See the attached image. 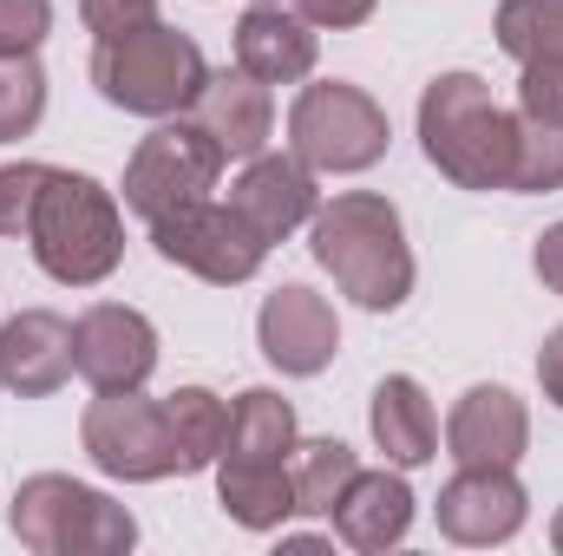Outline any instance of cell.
Listing matches in <instances>:
<instances>
[{"mask_svg": "<svg viewBox=\"0 0 563 556\" xmlns=\"http://www.w3.org/2000/svg\"><path fill=\"white\" fill-rule=\"evenodd\" d=\"M308 249L334 276V288L367 314H394L413 294V249L400 210L380 190H341L334 203H321L308 223Z\"/></svg>", "mask_w": 563, "mask_h": 556, "instance_id": "obj_1", "label": "cell"}, {"mask_svg": "<svg viewBox=\"0 0 563 556\" xmlns=\"http://www.w3.org/2000/svg\"><path fill=\"white\" fill-rule=\"evenodd\" d=\"M426 164L459 190H511L518 157V112L492 99L478 73H439L420 92Z\"/></svg>", "mask_w": 563, "mask_h": 556, "instance_id": "obj_2", "label": "cell"}, {"mask_svg": "<svg viewBox=\"0 0 563 556\" xmlns=\"http://www.w3.org/2000/svg\"><path fill=\"white\" fill-rule=\"evenodd\" d=\"M26 249L33 263L66 288H99L125 263V216L119 197L86 177V170H46V190L33 203L26 223Z\"/></svg>", "mask_w": 563, "mask_h": 556, "instance_id": "obj_3", "label": "cell"}, {"mask_svg": "<svg viewBox=\"0 0 563 556\" xmlns=\"http://www.w3.org/2000/svg\"><path fill=\"white\" fill-rule=\"evenodd\" d=\"M203 79H210L203 46L164 20H144L119 40H99V53H92L99 99L132 112V119H184L197 105Z\"/></svg>", "mask_w": 563, "mask_h": 556, "instance_id": "obj_4", "label": "cell"}, {"mask_svg": "<svg viewBox=\"0 0 563 556\" xmlns=\"http://www.w3.org/2000/svg\"><path fill=\"white\" fill-rule=\"evenodd\" d=\"M7 524L33 556H125L139 544V518L66 471H33L13 491Z\"/></svg>", "mask_w": 563, "mask_h": 556, "instance_id": "obj_5", "label": "cell"}, {"mask_svg": "<svg viewBox=\"0 0 563 556\" xmlns=\"http://www.w3.org/2000/svg\"><path fill=\"white\" fill-rule=\"evenodd\" d=\"M387 112L374 105V92L347 86V79H321V86H301L295 105H288V151L308 164V170H328V177H354V170H374L387 157Z\"/></svg>", "mask_w": 563, "mask_h": 556, "instance_id": "obj_6", "label": "cell"}, {"mask_svg": "<svg viewBox=\"0 0 563 556\" xmlns=\"http://www.w3.org/2000/svg\"><path fill=\"white\" fill-rule=\"evenodd\" d=\"M79 445L119 485L184 478V452L170 438V413H164V400H144V387H132V393H99L86 407V419H79Z\"/></svg>", "mask_w": 563, "mask_h": 556, "instance_id": "obj_7", "label": "cell"}, {"mask_svg": "<svg viewBox=\"0 0 563 556\" xmlns=\"http://www.w3.org/2000/svg\"><path fill=\"white\" fill-rule=\"evenodd\" d=\"M151 249L170 269H190L197 281H217V288H236V281L263 276V263H269V243L250 230V216L236 203H217V197L164 210L151 223Z\"/></svg>", "mask_w": 563, "mask_h": 556, "instance_id": "obj_8", "label": "cell"}, {"mask_svg": "<svg viewBox=\"0 0 563 556\" xmlns=\"http://www.w3.org/2000/svg\"><path fill=\"white\" fill-rule=\"evenodd\" d=\"M217 177H223V151L203 138L197 119H157V132L139 138L132 164H125V210L157 223L164 210L210 197Z\"/></svg>", "mask_w": 563, "mask_h": 556, "instance_id": "obj_9", "label": "cell"}, {"mask_svg": "<svg viewBox=\"0 0 563 556\" xmlns=\"http://www.w3.org/2000/svg\"><path fill=\"white\" fill-rule=\"evenodd\" d=\"M73 374L92 393H132L157 374V327L125 301H92L73 321Z\"/></svg>", "mask_w": 563, "mask_h": 556, "instance_id": "obj_10", "label": "cell"}, {"mask_svg": "<svg viewBox=\"0 0 563 556\" xmlns=\"http://www.w3.org/2000/svg\"><path fill=\"white\" fill-rule=\"evenodd\" d=\"M531 518V498L518 485V465H459V478L439 491V531L465 551L511 544Z\"/></svg>", "mask_w": 563, "mask_h": 556, "instance_id": "obj_11", "label": "cell"}, {"mask_svg": "<svg viewBox=\"0 0 563 556\" xmlns=\"http://www.w3.org/2000/svg\"><path fill=\"white\" fill-rule=\"evenodd\" d=\"M256 341H263L269 367H282L288 380H314V374L341 354V321H334V308H328L314 288L288 281L276 294H263Z\"/></svg>", "mask_w": 563, "mask_h": 556, "instance_id": "obj_12", "label": "cell"}, {"mask_svg": "<svg viewBox=\"0 0 563 556\" xmlns=\"http://www.w3.org/2000/svg\"><path fill=\"white\" fill-rule=\"evenodd\" d=\"M230 203L250 216V230L276 249L288 243L301 223H314V210H321V190H314V170L288 151H256L250 164H243V177L230 184Z\"/></svg>", "mask_w": 563, "mask_h": 556, "instance_id": "obj_13", "label": "cell"}, {"mask_svg": "<svg viewBox=\"0 0 563 556\" xmlns=\"http://www.w3.org/2000/svg\"><path fill=\"white\" fill-rule=\"evenodd\" d=\"M73 380V321L53 308H20L0 327V387L13 400H46Z\"/></svg>", "mask_w": 563, "mask_h": 556, "instance_id": "obj_14", "label": "cell"}, {"mask_svg": "<svg viewBox=\"0 0 563 556\" xmlns=\"http://www.w3.org/2000/svg\"><path fill=\"white\" fill-rule=\"evenodd\" d=\"M190 119L203 125V138L223 151V164H230V157H236V164H250L256 151H269V132H276V99H269V86H263V79H250V73L236 66V73H210V79H203V92H197Z\"/></svg>", "mask_w": 563, "mask_h": 556, "instance_id": "obj_15", "label": "cell"}, {"mask_svg": "<svg viewBox=\"0 0 563 556\" xmlns=\"http://www.w3.org/2000/svg\"><path fill=\"white\" fill-rule=\"evenodd\" d=\"M531 445V413L511 387H472L445 419V452L459 465H518Z\"/></svg>", "mask_w": 563, "mask_h": 556, "instance_id": "obj_16", "label": "cell"}, {"mask_svg": "<svg viewBox=\"0 0 563 556\" xmlns=\"http://www.w3.org/2000/svg\"><path fill=\"white\" fill-rule=\"evenodd\" d=\"M314 53H321L314 26H308L295 7H282V0H256V7L236 20V66H243L250 79H263V86H295V79H308V73H314Z\"/></svg>", "mask_w": 563, "mask_h": 556, "instance_id": "obj_17", "label": "cell"}, {"mask_svg": "<svg viewBox=\"0 0 563 556\" xmlns=\"http://www.w3.org/2000/svg\"><path fill=\"white\" fill-rule=\"evenodd\" d=\"M334 518V537L361 556L400 551L407 531H413V491L400 471H354V485L341 491V504L328 511Z\"/></svg>", "mask_w": 563, "mask_h": 556, "instance_id": "obj_18", "label": "cell"}, {"mask_svg": "<svg viewBox=\"0 0 563 556\" xmlns=\"http://www.w3.org/2000/svg\"><path fill=\"white\" fill-rule=\"evenodd\" d=\"M367 432H374V445H380L400 471H413V465H426V458L439 452V419H432V400H426V387L413 374H387V380L374 387V400H367Z\"/></svg>", "mask_w": 563, "mask_h": 556, "instance_id": "obj_19", "label": "cell"}, {"mask_svg": "<svg viewBox=\"0 0 563 556\" xmlns=\"http://www.w3.org/2000/svg\"><path fill=\"white\" fill-rule=\"evenodd\" d=\"M217 504L243 531H282L295 518V478H288V465H236V458H217Z\"/></svg>", "mask_w": 563, "mask_h": 556, "instance_id": "obj_20", "label": "cell"}, {"mask_svg": "<svg viewBox=\"0 0 563 556\" xmlns=\"http://www.w3.org/2000/svg\"><path fill=\"white\" fill-rule=\"evenodd\" d=\"M295 407L269 393V387H250V393H236V407H230V438H223V458H236V465H288V452H295Z\"/></svg>", "mask_w": 563, "mask_h": 556, "instance_id": "obj_21", "label": "cell"}, {"mask_svg": "<svg viewBox=\"0 0 563 556\" xmlns=\"http://www.w3.org/2000/svg\"><path fill=\"white\" fill-rule=\"evenodd\" d=\"M354 471H361L354 445H341V438H295V452H288L295 518H328L341 504V491L354 485Z\"/></svg>", "mask_w": 563, "mask_h": 556, "instance_id": "obj_22", "label": "cell"}, {"mask_svg": "<svg viewBox=\"0 0 563 556\" xmlns=\"http://www.w3.org/2000/svg\"><path fill=\"white\" fill-rule=\"evenodd\" d=\"M170 413V438L184 452V471H210L223 458V438H230V400H217L210 387H177L164 400Z\"/></svg>", "mask_w": 563, "mask_h": 556, "instance_id": "obj_23", "label": "cell"}, {"mask_svg": "<svg viewBox=\"0 0 563 556\" xmlns=\"http://www.w3.org/2000/svg\"><path fill=\"white\" fill-rule=\"evenodd\" d=\"M492 33L518 66H563V0H498Z\"/></svg>", "mask_w": 563, "mask_h": 556, "instance_id": "obj_24", "label": "cell"}, {"mask_svg": "<svg viewBox=\"0 0 563 556\" xmlns=\"http://www.w3.org/2000/svg\"><path fill=\"white\" fill-rule=\"evenodd\" d=\"M46 119V73L33 53H0V144H20Z\"/></svg>", "mask_w": 563, "mask_h": 556, "instance_id": "obj_25", "label": "cell"}, {"mask_svg": "<svg viewBox=\"0 0 563 556\" xmlns=\"http://www.w3.org/2000/svg\"><path fill=\"white\" fill-rule=\"evenodd\" d=\"M511 190H525V197L563 190V125H544V119H525V112H518V157H511Z\"/></svg>", "mask_w": 563, "mask_h": 556, "instance_id": "obj_26", "label": "cell"}, {"mask_svg": "<svg viewBox=\"0 0 563 556\" xmlns=\"http://www.w3.org/2000/svg\"><path fill=\"white\" fill-rule=\"evenodd\" d=\"M46 170L53 164H0V236H26V223H33V203H40V190H46Z\"/></svg>", "mask_w": 563, "mask_h": 556, "instance_id": "obj_27", "label": "cell"}, {"mask_svg": "<svg viewBox=\"0 0 563 556\" xmlns=\"http://www.w3.org/2000/svg\"><path fill=\"white\" fill-rule=\"evenodd\" d=\"M53 33V0H0V53H40Z\"/></svg>", "mask_w": 563, "mask_h": 556, "instance_id": "obj_28", "label": "cell"}, {"mask_svg": "<svg viewBox=\"0 0 563 556\" xmlns=\"http://www.w3.org/2000/svg\"><path fill=\"white\" fill-rule=\"evenodd\" d=\"M518 112L525 119H544V125H563V66H525Z\"/></svg>", "mask_w": 563, "mask_h": 556, "instance_id": "obj_29", "label": "cell"}, {"mask_svg": "<svg viewBox=\"0 0 563 556\" xmlns=\"http://www.w3.org/2000/svg\"><path fill=\"white\" fill-rule=\"evenodd\" d=\"M79 20L99 33V40H119L144 20H157V0H79Z\"/></svg>", "mask_w": 563, "mask_h": 556, "instance_id": "obj_30", "label": "cell"}, {"mask_svg": "<svg viewBox=\"0 0 563 556\" xmlns=\"http://www.w3.org/2000/svg\"><path fill=\"white\" fill-rule=\"evenodd\" d=\"M374 7H380V0H295V13H301L308 26H334V33L367 26V20H374Z\"/></svg>", "mask_w": 563, "mask_h": 556, "instance_id": "obj_31", "label": "cell"}, {"mask_svg": "<svg viewBox=\"0 0 563 556\" xmlns=\"http://www.w3.org/2000/svg\"><path fill=\"white\" fill-rule=\"evenodd\" d=\"M538 387H544V400L563 413V327H551L544 347H538Z\"/></svg>", "mask_w": 563, "mask_h": 556, "instance_id": "obj_32", "label": "cell"}, {"mask_svg": "<svg viewBox=\"0 0 563 556\" xmlns=\"http://www.w3.org/2000/svg\"><path fill=\"white\" fill-rule=\"evenodd\" d=\"M531 269H538V281H544L551 294H563V223H551V230L538 236V249H531Z\"/></svg>", "mask_w": 563, "mask_h": 556, "instance_id": "obj_33", "label": "cell"}, {"mask_svg": "<svg viewBox=\"0 0 563 556\" xmlns=\"http://www.w3.org/2000/svg\"><path fill=\"white\" fill-rule=\"evenodd\" d=\"M551 551L563 556V511H558V518H551Z\"/></svg>", "mask_w": 563, "mask_h": 556, "instance_id": "obj_34", "label": "cell"}]
</instances>
